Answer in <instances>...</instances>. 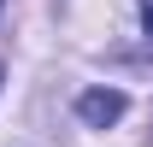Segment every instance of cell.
Returning <instances> with one entry per match:
<instances>
[{
    "mask_svg": "<svg viewBox=\"0 0 153 147\" xmlns=\"http://www.w3.org/2000/svg\"><path fill=\"white\" fill-rule=\"evenodd\" d=\"M141 30L153 36V0H141Z\"/></svg>",
    "mask_w": 153,
    "mask_h": 147,
    "instance_id": "obj_2",
    "label": "cell"
},
{
    "mask_svg": "<svg viewBox=\"0 0 153 147\" xmlns=\"http://www.w3.org/2000/svg\"><path fill=\"white\" fill-rule=\"evenodd\" d=\"M124 112H130V100H124V94H118V88H88V94H82V100H76V118H82V124H94V129H106V124H118Z\"/></svg>",
    "mask_w": 153,
    "mask_h": 147,
    "instance_id": "obj_1",
    "label": "cell"
}]
</instances>
